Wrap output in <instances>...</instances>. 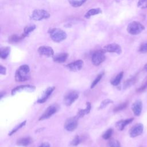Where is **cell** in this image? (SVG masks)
<instances>
[{
	"mask_svg": "<svg viewBox=\"0 0 147 147\" xmlns=\"http://www.w3.org/2000/svg\"><path fill=\"white\" fill-rule=\"evenodd\" d=\"M77 119V117H71L67 119L64 123V127L65 130L69 131H72L74 130L78 126Z\"/></svg>",
	"mask_w": 147,
	"mask_h": 147,
	"instance_id": "cell-8",
	"label": "cell"
},
{
	"mask_svg": "<svg viewBox=\"0 0 147 147\" xmlns=\"http://www.w3.org/2000/svg\"><path fill=\"white\" fill-rule=\"evenodd\" d=\"M131 109L132 110L134 114L136 116H138L140 115L141 111H142V102L140 100H136L133 105L131 106Z\"/></svg>",
	"mask_w": 147,
	"mask_h": 147,
	"instance_id": "cell-15",
	"label": "cell"
},
{
	"mask_svg": "<svg viewBox=\"0 0 147 147\" xmlns=\"http://www.w3.org/2000/svg\"><path fill=\"white\" fill-rule=\"evenodd\" d=\"M6 68L2 65H0V74L1 75H5L6 74Z\"/></svg>",
	"mask_w": 147,
	"mask_h": 147,
	"instance_id": "cell-37",
	"label": "cell"
},
{
	"mask_svg": "<svg viewBox=\"0 0 147 147\" xmlns=\"http://www.w3.org/2000/svg\"><path fill=\"white\" fill-rule=\"evenodd\" d=\"M58 110V106L56 104L52 105L49 106L44 112V113L40 116L39 118V120H44L45 119L49 118L51 117L52 115H53L55 113L57 112Z\"/></svg>",
	"mask_w": 147,
	"mask_h": 147,
	"instance_id": "cell-7",
	"label": "cell"
},
{
	"mask_svg": "<svg viewBox=\"0 0 147 147\" xmlns=\"http://www.w3.org/2000/svg\"><path fill=\"white\" fill-rule=\"evenodd\" d=\"M26 123V121H24L23 122H22L21 123H20L19 125H17L14 128H13L11 131L9 133V136H11L12 134H13L14 133H16L17 131H18L20 129H21V127H22L24 126L25 125Z\"/></svg>",
	"mask_w": 147,
	"mask_h": 147,
	"instance_id": "cell-27",
	"label": "cell"
},
{
	"mask_svg": "<svg viewBox=\"0 0 147 147\" xmlns=\"http://www.w3.org/2000/svg\"><path fill=\"white\" fill-rule=\"evenodd\" d=\"M133 119H134L133 118H131L127 119H123V120L119 121L115 123V126L118 130L121 131L123 130L125 126L130 123L133 121Z\"/></svg>",
	"mask_w": 147,
	"mask_h": 147,
	"instance_id": "cell-16",
	"label": "cell"
},
{
	"mask_svg": "<svg viewBox=\"0 0 147 147\" xmlns=\"http://www.w3.org/2000/svg\"><path fill=\"white\" fill-rule=\"evenodd\" d=\"M127 104H128V102H124V103H122L121 104H120L119 105H118V106H117L114 109V112H118L119 111H121L124 109H125L127 106Z\"/></svg>",
	"mask_w": 147,
	"mask_h": 147,
	"instance_id": "cell-32",
	"label": "cell"
},
{
	"mask_svg": "<svg viewBox=\"0 0 147 147\" xmlns=\"http://www.w3.org/2000/svg\"><path fill=\"white\" fill-rule=\"evenodd\" d=\"M138 51L142 53H145L147 52V42L141 44L139 48Z\"/></svg>",
	"mask_w": 147,
	"mask_h": 147,
	"instance_id": "cell-35",
	"label": "cell"
},
{
	"mask_svg": "<svg viewBox=\"0 0 147 147\" xmlns=\"http://www.w3.org/2000/svg\"><path fill=\"white\" fill-rule=\"evenodd\" d=\"M83 65V61L82 60H78L72 63L68 64L67 67L72 71H78L80 70Z\"/></svg>",
	"mask_w": 147,
	"mask_h": 147,
	"instance_id": "cell-14",
	"label": "cell"
},
{
	"mask_svg": "<svg viewBox=\"0 0 147 147\" xmlns=\"http://www.w3.org/2000/svg\"><path fill=\"white\" fill-rule=\"evenodd\" d=\"M30 68L28 65H21L16 71L15 80L17 82H23L28 80L30 78Z\"/></svg>",
	"mask_w": 147,
	"mask_h": 147,
	"instance_id": "cell-1",
	"label": "cell"
},
{
	"mask_svg": "<svg viewBox=\"0 0 147 147\" xmlns=\"http://www.w3.org/2000/svg\"><path fill=\"white\" fill-rule=\"evenodd\" d=\"M102 13V10L100 8H94L89 10L85 14L84 17L86 18H89L90 17L92 16H95Z\"/></svg>",
	"mask_w": 147,
	"mask_h": 147,
	"instance_id": "cell-21",
	"label": "cell"
},
{
	"mask_svg": "<svg viewBox=\"0 0 147 147\" xmlns=\"http://www.w3.org/2000/svg\"><path fill=\"white\" fill-rule=\"evenodd\" d=\"M147 88V82H146L144 84H143L140 87L137 89V92H141L144 91H145Z\"/></svg>",
	"mask_w": 147,
	"mask_h": 147,
	"instance_id": "cell-36",
	"label": "cell"
},
{
	"mask_svg": "<svg viewBox=\"0 0 147 147\" xmlns=\"http://www.w3.org/2000/svg\"><path fill=\"white\" fill-rule=\"evenodd\" d=\"M36 87L33 85H21L16 87L11 90V95H15L17 92L22 91H27V92H33L35 90Z\"/></svg>",
	"mask_w": 147,
	"mask_h": 147,
	"instance_id": "cell-9",
	"label": "cell"
},
{
	"mask_svg": "<svg viewBox=\"0 0 147 147\" xmlns=\"http://www.w3.org/2000/svg\"><path fill=\"white\" fill-rule=\"evenodd\" d=\"M26 36L22 34L21 36H17L16 34H13L9 37V42L11 44L17 43L20 41H21L23 38H24Z\"/></svg>",
	"mask_w": 147,
	"mask_h": 147,
	"instance_id": "cell-20",
	"label": "cell"
},
{
	"mask_svg": "<svg viewBox=\"0 0 147 147\" xmlns=\"http://www.w3.org/2000/svg\"><path fill=\"white\" fill-rule=\"evenodd\" d=\"M144 126L141 123H137L134 125L129 131V134L131 137L134 138L141 135L143 132Z\"/></svg>",
	"mask_w": 147,
	"mask_h": 147,
	"instance_id": "cell-10",
	"label": "cell"
},
{
	"mask_svg": "<svg viewBox=\"0 0 147 147\" xmlns=\"http://www.w3.org/2000/svg\"><path fill=\"white\" fill-rule=\"evenodd\" d=\"M10 53V48L8 47H2L0 49V57L1 59H5L7 58Z\"/></svg>",
	"mask_w": 147,
	"mask_h": 147,
	"instance_id": "cell-22",
	"label": "cell"
},
{
	"mask_svg": "<svg viewBox=\"0 0 147 147\" xmlns=\"http://www.w3.org/2000/svg\"><path fill=\"white\" fill-rule=\"evenodd\" d=\"M108 147H121V145L118 140L112 139L109 141Z\"/></svg>",
	"mask_w": 147,
	"mask_h": 147,
	"instance_id": "cell-28",
	"label": "cell"
},
{
	"mask_svg": "<svg viewBox=\"0 0 147 147\" xmlns=\"http://www.w3.org/2000/svg\"><path fill=\"white\" fill-rule=\"evenodd\" d=\"M144 69L147 71V63L145 65V66H144Z\"/></svg>",
	"mask_w": 147,
	"mask_h": 147,
	"instance_id": "cell-39",
	"label": "cell"
},
{
	"mask_svg": "<svg viewBox=\"0 0 147 147\" xmlns=\"http://www.w3.org/2000/svg\"><path fill=\"white\" fill-rule=\"evenodd\" d=\"M79 97V93L76 91H70L68 92L64 97V103L67 106H71Z\"/></svg>",
	"mask_w": 147,
	"mask_h": 147,
	"instance_id": "cell-5",
	"label": "cell"
},
{
	"mask_svg": "<svg viewBox=\"0 0 147 147\" xmlns=\"http://www.w3.org/2000/svg\"><path fill=\"white\" fill-rule=\"evenodd\" d=\"M123 72L122 71V72H119V73L112 80V81L111 82V84L113 85V86H118V85L120 83V82H121V80H122V78H123Z\"/></svg>",
	"mask_w": 147,
	"mask_h": 147,
	"instance_id": "cell-23",
	"label": "cell"
},
{
	"mask_svg": "<svg viewBox=\"0 0 147 147\" xmlns=\"http://www.w3.org/2000/svg\"><path fill=\"white\" fill-rule=\"evenodd\" d=\"M49 17L50 14L43 9H35L31 15V18L34 21H41L44 19H47Z\"/></svg>",
	"mask_w": 147,
	"mask_h": 147,
	"instance_id": "cell-4",
	"label": "cell"
},
{
	"mask_svg": "<svg viewBox=\"0 0 147 147\" xmlns=\"http://www.w3.org/2000/svg\"><path fill=\"white\" fill-rule=\"evenodd\" d=\"M39 147H50V145L48 142H44L41 144Z\"/></svg>",
	"mask_w": 147,
	"mask_h": 147,
	"instance_id": "cell-38",
	"label": "cell"
},
{
	"mask_svg": "<svg viewBox=\"0 0 147 147\" xmlns=\"http://www.w3.org/2000/svg\"><path fill=\"white\" fill-rule=\"evenodd\" d=\"M68 56V55L67 53H57L53 56V60L56 63H61L66 61Z\"/></svg>",
	"mask_w": 147,
	"mask_h": 147,
	"instance_id": "cell-17",
	"label": "cell"
},
{
	"mask_svg": "<svg viewBox=\"0 0 147 147\" xmlns=\"http://www.w3.org/2000/svg\"><path fill=\"white\" fill-rule=\"evenodd\" d=\"M86 1V0H68L69 4L75 7L82 6Z\"/></svg>",
	"mask_w": 147,
	"mask_h": 147,
	"instance_id": "cell-24",
	"label": "cell"
},
{
	"mask_svg": "<svg viewBox=\"0 0 147 147\" xmlns=\"http://www.w3.org/2000/svg\"><path fill=\"white\" fill-rule=\"evenodd\" d=\"M137 80V77L136 76H134L128 80H127L123 84V88H127L129 87H130L131 86H132L133 84L135 83V82Z\"/></svg>",
	"mask_w": 147,
	"mask_h": 147,
	"instance_id": "cell-25",
	"label": "cell"
},
{
	"mask_svg": "<svg viewBox=\"0 0 147 147\" xmlns=\"http://www.w3.org/2000/svg\"><path fill=\"white\" fill-rule=\"evenodd\" d=\"M145 29L144 25L137 21H133L129 24L127 30L132 35H137L141 33Z\"/></svg>",
	"mask_w": 147,
	"mask_h": 147,
	"instance_id": "cell-3",
	"label": "cell"
},
{
	"mask_svg": "<svg viewBox=\"0 0 147 147\" xmlns=\"http://www.w3.org/2000/svg\"><path fill=\"white\" fill-rule=\"evenodd\" d=\"M113 129H111V128H110V129H107V130L103 134V135H102V138H103V139H105V140H108V139H109V138L111 137V135H112V134H113Z\"/></svg>",
	"mask_w": 147,
	"mask_h": 147,
	"instance_id": "cell-29",
	"label": "cell"
},
{
	"mask_svg": "<svg viewBox=\"0 0 147 147\" xmlns=\"http://www.w3.org/2000/svg\"><path fill=\"white\" fill-rule=\"evenodd\" d=\"M80 138L79 137V136H75V137L72 140V141L70 143V145L71 146H77L78 144H80Z\"/></svg>",
	"mask_w": 147,
	"mask_h": 147,
	"instance_id": "cell-34",
	"label": "cell"
},
{
	"mask_svg": "<svg viewBox=\"0 0 147 147\" xmlns=\"http://www.w3.org/2000/svg\"><path fill=\"white\" fill-rule=\"evenodd\" d=\"M113 103V101L110 99H106L104 100H103L100 105V106L99 107V109H104L105 107H106L110 103Z\"/></svg>",
	"mask_w": 147,
	"mask_h": 147,
	"instance_id": "cell-31",
	"label": "cell"
},
{
	"mask_svg": "<svg viewBox=\"0 0 147 147\" xmlns=\"http://www.w3.org/2000/svg\"><path fill=\"white\" fill-rule=\"evenodd\" d=\"M103 73H101V74H99V75L96 76V78L94 79V80L92 82V83L91 84V87H90L91 88H93L98 84V82L100 80V79H102V76H103Z\"/></svg>",
	"mask_w": 147,
	"mask_h": 147,
	"instance_id": "cell-30",
	"label": "cell"
},
{
	"mask_svg": "<svg viewBox=\"0 0 147 147\" xmlns=\"http://www.w3.org/2000/svg\"><path fill=\"white\" fill-rule=\"evenodd\" d=\"M105 52H111V53H116L117 54H120L122 52V49L121 47L115 43L105 45L103 48Z\"/></svg>",
	"mask_w": 147,
	"mask_h": 147,
	"instance_id": "cell-11",
	"label": "cell"
},
{
	"mask_svg": "<svg viewBox=\"0 0 147 147\" xmlns=\"http://www.w3.org/2000/svg\"><path fill=\"white\" fill-rule=\"evenodd\" d=\"M36 29V26L34 25H28L25 27L24 29V34L26 37L28 36L31 32H32Z\"/></svg>",
	"mask_w": 147,
	"mask_h": 147,
	"instance_id": "cell-26",
	"label": "cell"
},
{
	"mask_svg": "<svg viewBox=\"0 0 147 147\" xmlns=\"http://www.w3.org/2000/svg\"><path fill=\"white\" fill-rule=\"evenodd\" d=\"M55 87H49L47 88L41 95V96L38 99L37 102L39 103H44L48 98L51 96L52 92L54 91Z\"/></svg>",
	"mask_w": 147,
	"mask_h": 147,
	"instance_id": "cell-13",
	"label": "cell"
},
{
	"mask_svg": "<svg viewBox=\"0 0 147 147\" xmlns=\"http://www.w3.org/2000/svg\"><path fill=\"white\" fill-rule=\"evenodd\" d=\"M38 52L40 55L47 57H51L54 55L53 49L48 46H41L38 49Z\"/></svg>",
	"mask_w": 147,
	"mask_h": 147,
	"instance_id": "cell-12",
	"label": "cell"
},
{
	"mask_svg": "<svg viewBox=\"0 0 147 147\" xmlns=\"http://www.w3.org/2000/svg\"><path fill=\"white\" fill-rule=\"evenodd\" d=\"M91 109V105L90 102L86 103V107L84 109H80L79 110L77 115V118H80L83 117L84 115L90 113Z\"/></svg>",
	"mask_w": 147,
	"mask_h": 147,
	"instance_id": "cell-18",
	"label": "cell"
},
{
	"mask_svg": "<svg viewBox=\"0 0 147 147\" xmlns=\"http://www.w3.org/2000/svg\"><path fill=\"white\" fill-rule=\"evenodd\" d=\"M103 51H96L92 55V63L94 65L97 66L100 65L106 59Z\"/></svg>",
	"mask_w": 147,
	"mask_h": 147,
	"instance_id": "cell-6",
	"label": "cell"
},
{
	"mask_svg": "<svg viewBox=\"0 0 147 147\" xmlns=\"http://www.w3.org/2000/svg\"><path fill=\"white\" fill-rule=\"evenodd\" d=\"M49 34L51 39L56 42H61L64 40L67 37L66 33L59 28H53L49 32Z\"/></svg>",
	"mask_w": 147,
	"mask_h": 147,
	"instance_id": "cell-2",
	"label": "cell"
},
{
	"mask_svg": "<svg viewBox=\"0 0 147 147\" xmlns=\"http://www.w3.org/2000/svg\"><path fill=\"white\" fill-rule=\"evenodd\" d=\"M32 142V140L30 137H24L21 138L17 140V144L18 146H27L29 145Z\"/></svg>",
	"mask_w": 147,
	"mask_h": 147,
	"instance_id": "cell-19",
	"label": "cell"
},
{
	"mask_svg": "<svg viewBox=\"0 0 147 147\" xmlns=\"http://www.w3.org/2000/svg\"><path fill=\"white\" fill-rule=\"evenodd\" d=\"M137 6L141 9L147 8V0H139Z\"/></svg>",
	"mask_w": 147,
	"mask_h": 147,
	"instance_id": "cell-33",
	"label": "cell"
}]
</instances>
